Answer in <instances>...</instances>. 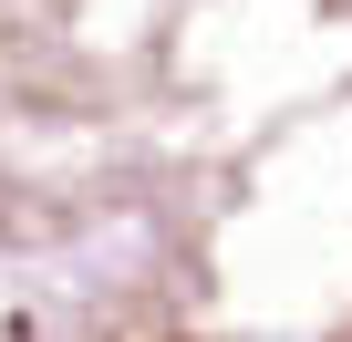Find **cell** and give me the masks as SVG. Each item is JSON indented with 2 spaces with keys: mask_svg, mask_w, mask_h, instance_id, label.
I'll list each match as a JSON object with an SVG mask.
<instances>
[{
  "mask_svg": "<svg viewBox=\"0 0 352 342\" xmlns=\"http://www.w3.org/2000/svg\"><path fill=\"white\" fill-rule=\"evenodd\" d=\"M0 342H352V0H0Z\"/></svg>",
  "mask_w": 352,
  "mask_h": 342,
  "instance_id": "obj_1",
  "label": "cell"
}]
</instances>
